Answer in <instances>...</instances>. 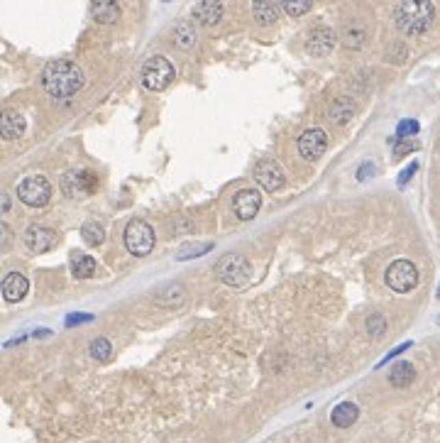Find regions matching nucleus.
Segmentation results:
<instances>
[{"mask_svg":"<svg viewBox=\"0 0 440 443\" xmlns=\"http://www.w3.org/2000/svg\"><path fill=\"white\" fill-rule=\"evenodd\" d=\"M86 79L81 71L79 64L69 62V59H59V62L47 64L42 71V86L44 91L54 98H69L83 88Z\"/></svg>","mask_w":440,"mask_h":443,"instance_id":"f257e3e1","label":"nucleus"},{"mask_svg":"<svg viewBox=\"0 0 440 443\" xmlns=\"http://www.w3.org/2000/svg\"><path fill=\"white\" fill-rule=\"evenodd\" d=\"M394 17L399 29L406 34H421L433 25L435 8L430 0H401Z\"/></svg>","mask_w":440,"mask_h":443,"instance_id":"f03ea898","label":"nucleus"},{"mask_svg":"<svg viewBox=\"0 0 440 443\" xmlns=\"http://www.w3.org/2000/svg\"><path fill=\"white\" fill-rule=\"evenodd\" d=\"M174 81V67L166 57H152L142 67V84L149 91H164Z\"/></svg>","mask_w":440,"mask_h":443,"instance_id":"7ed1b4c3","label":"nucleus"},{"mask_svg":"<svg viewBox=\"0 0 440 443\" xmlns=\"http://www.w3.org/2000/svg\"><path fill=\"white\" fill-rule=\"evenodd\" d=\"M384 279H387V285L394 291L406 294V291H411L418 285V270L411 260H396L389 265Z\"/></svg>","mask_w":440,"mask_h":443,"instance_id":"20e7f679","label":"nucleus"},{"mask_svg":"<svg viewBox=\"0 0 440 443\" xmlns=\"http://www.w3.org/2000/svg\"><path fill=\"white\" fill-rule=\"evenodd\" d=\"M125 248L132 255H149L155 248V230L149 228V223L144 221H132L125 228Z\"/></svg>","mask_w":440,"mask_h":443,"instance_id":"39448f33","label":"nucleus"},{"mask_svg":"<svg viewBox=\"0 0 440 443\" xmlns=\"http://www.w3.org/2000/svg\"><path fill=\"white\" fill-rule=\"evenodd\" d=\"M18 196L23 204L29 206V208H42V206L49 204L52 187H49V182H47L44 176H27V179H23V184L18 187Z\"/></svg>","mask_w":440,"mask_h":443,"instance_id":"423d86ee","label":"nucleus"},{"mask_svg":"<svg viewBox=\"0 0 440 443\" xmlns=\"http://www.w3.org/2000/svg\"><path fill=\"white\" fill-rule=\"evenodd\" d=\"M216 272H218V277L223 279L225 285L242 287L247 279H250V262H247L242 255H235V252H230V255H225L223 260L218 262Z\"/></svg>","mask_w":440,"mask_h":443,"instance_id":"0eeeda50","label":"nucleus"},{"mask_svg":"<svg viewBox=\"0 0 440 443\" xmlns=\"http://www.w3.org/2000/svg\"><path fill=\"white\" fill-rule=\"evenodd\" d=\"M96 174L86 169H71L62 176V191L69 196V199H83L88 193L96 191Z\"/></svg>","mask_w":440,"mask_h":443,"instance_id":"6e6552de","label":"nucleus"},{"mask_svg":"<svg viewBox=\"0 0 440 443\" xmlns=\"http://www.w3.org/2000/svg\"><path fill=\"white\" fill-rule=\"evenodd\" d=\"M326 147H328V135L320 128H311V130H306L298 137V152H301L303 159H309V162H315V159L323 157Z\"/></svg>","mask_w":440,"mask_h":443,"instance_id":"1a4fd4ad","label":"nucleus"},{"mask_svg":"<svg viewBox=\"0 0 440 443\" xmlns=\"http://www.w3.org/2000/svg\"><path fill=\"white\" fill-rule=\"evenodd\" d=\"M255 179H257V184H262V189L269 193H276L286 182L284 169H281L276 162H272V159L257 165V169H255Z\"/></svg>","mask_w":440,"mask_h":443,"instance_id":"9d476101","label":"nucleus"},{"mask_svg":"<svg viewBox=\"0 0 440 443\" xmlns=\"http://www.w3.org/2000/svg\"><path fill=\"white\" fill-rule=\"evenodd\" d=\"M54 243H57V233H54L52 228L32 226V228H27V233H25V248H27L29 252H35V255H42V252L52 250Z\"/></svg>","mask_w":440,"mask_h":443,"instance_id":"9b49d317","label":"nucleus"},{"mask_svg":"<svg viewBox=\"0 0 440 443\" xmlns=\"http://www.w3.org/2000/svg\"><path fill=\"white\" fill-rule=\"evenodd\" d=\"M235 213L240 221H252L257 216L259 206H262V196H259L257 189H242L237 196H235Z\"/></svg>","mask_w":440,"mask_h":443,"instance_id":"f8f14e48","label":"nucleus"},{"mask_svg":"<svg viewBox=\"0 0 440 443\" xmlns=\"http://www.w3.org/2000/svg\"><path fill=\"white\" fill-rule=\"evenodd\" d=\"M335 47V32L331 27H315L313 32L309 34V40H306V49L315 57H323L328 51Z\"/></svg>","mask_w":440,"mask_h":443,"instance_id":"ddd939ff","label":"nucleus"},{"mask_svg":"<svg viewBox=\"0 0 440 443\" xmlns=\"http://www.w3.org/2000/svg\"><path fill=\"white\" fill-rule=\"evenodd\" d=\"M91 15L101 25H115L120 20V3L118 0H91Z\"/></svg>","mask_w":440,"mask_h":443,"instance_id":"4468645a","label":"nucleus"},{"mask_svg":"<svg viewBox=\"0 0 440 443\" xmlns=\"http://www.w3.org/2000/svg\"><path fill=\"white\" fill-rule=\"evenodd\" d=\"M281 8H284L281 0H252V15L259 25L276 23L281 15Z\"/></svg>","mask_w":440,"mask_h":443,"instance_id":"2eb2a0df","label":"nucleus"},{"mask_svg":"<svg viewBox=\"0 0 440 443\" xmlns=\"http://www.w3.org/2000/svg\"><path fill=\"white\" fill-rule=\"evenodd\" d=\"M194 17L200 25H206V27L218 25L220 17H223V3L220 0H200L194 8Z\"/></svg>","mask_w":440,"mask_h":443,"instance_id":"dca6fc26","label":"nucleus"},{"mask_svg":"<svg viewBox=\"0 0 440 443\" xmlns=\"http://www.w3.org/2000/svg\"><path fill=\"white\" fill-rule=\"evenodd\" d=\"M27 289H29L27 277L20 274V272H10L5 277V282H3V296H5V301H10V304L23 301V296L27 294Z\"/></svg>","mask_w":440,"mask_h":443,"instance_id":"f3484780","label":"nucleus"},{"mask_svg":"<svg viewBox=\"0 0 440 443\" xmlns=\"http://www.w3.org/2000/svg\"><path fill=\"white\" fill-rule=\"evenodd\" d=\"M357 416H360L357 404H354V402H340L335 409H333L331 421L335 424L337 429H348V427H352L354 421H357Z\"/></svg>","mask_w":440,"mask_h":443,"instance_id":"a211bd4d","label":"nucleus"},{"mask_svg":"<svg viewBox=\"0 0 440 443\" xmlns=\"http://www.w3.org/2000/svg\"><path fill=\"white\" fill-rule=\"evenodd\" d=\"M0 132L5 140H15L25 132V118L15 110H5L3 118H0Z\"/></svg>","mask_w":440,"mask_h":443,"instance_id":"6ab92c4d","label":"nucleus"},{"mask_svg":"<svg viewBox=\"0 0 440 443\" xmlns=\"http://www.w3.org/2000/svg\"><path fill=\"white\" fill-rule=\"evenodd\" d=\"M413 380H416V368L411 363H406V360H399L389 372V382L394 387H409Z\"/></svg>","mask_w":440,"mask_h":443,"instance_id":"aec40b11","label":"nucleus"},{"mask_svg":"<svg viewBox=\"0 0 440 443\" xmlns=\"http://www.w3.org/2000/svg\"><path fill=\"white\" fill-rule=\"evenodd\" d=\"M183 299H186V289L179 282H174L164 291H159L157 304H161V307H179V304H183Z\"/></svg>","mask_w":440,"mask_h":443,"instance_id":"412c9836","label":"nucleus"},{"mask_svg":"<svg viewBox=\"0 0 440 443\" xmlns=\"http://www.w3.org/2000/svg\"><path fill=\"white\" fill-rule=\"evenodd\" d=\"M96 272V260L91 255H76L74 262H71V274L76 279H86V277H93Z\"/></svg>","mask_w":440,"mask_h":443,"instance_id":"4be33fe9","label":"nucleus"},{"mask_svg":"<svg viewBox=\"0 0 440 443\" xmlns=\"http://www.w3.org/2000/svg\"><path fill=\"white\" fill-rule=\"evenodd\" d=\"M354 115V106L350 101H345V98H340V101H335L331 106V118L335 120L337 125H345V123H350V118Z\"/></svg>","mask_w":440,"mask_h":443,"instance_id":"5701e85b","label":"nucleus"},{"mask_svg":"<svg viewBox=\"0 0 440 443\" xmlns=\"http://www.w3.org/2000/svg\"><path fill=\"white\" fill-rule=\"evenodd\" d=\"M81 238H83V243L86 245H91V248H96V245H101L103 243V238H105V233H103V228H101V223H86V226L81 228Z\"/></svg>","mask_w":440,"mask_h":443,"instance_id":"b1692460","label":"nucleus"},{"mask_svg":"<svg viewBox=\"0 0 440 443\" xmlns=\"http://www.w3.org/2000/svg\"><path fill=\"white\" fill-rule=\"evenodd\" d=\"M196 42V29L191 25H179L174 29V45L181 47V49H191Z\"/></svg>","mask_w":440,"mask_h":443,"instance_id":"393cba45","label":"nucleus"},{"mask_svg":"<svg viewBox=\"0 0 440 443\" xmlns=\"http://www.w3.org/2000/svg\"><path fill=\"white\" fill-rule=\"evenodd\" d=\"M91 358L93 360H108L110 352H113V348H110V341L108 338H93L91 341Z\"/></svg>","mask_w":440,"mask_h":443,"instance_id":"a878e982","label":"nucleus"},{"mask_svg":"<svg viewBox=\"0 0 440 443\" xmlns=\"http://www.w3.org/2000/svg\"><path fill=\"white\" fill-rule=\"evenodd\" d=\"M281 3H284V10L294 17L306 15L311 10V5H313V0H281Z\"/></svg>","mask_w":440,"mask_h":443,"instance_id":"bb28decb","label":"nucleus"},{"mask_svg":"<svg viewBox=\"0 0 440 443\" xmlns=\"http://www.w3.org/2000/svg\"><path fill=\"white\" fill-rule=\"evenodd\" d=\"M384 331H387V321H384V316L372 313V316L367 318V333H370L372 338H379V335H384Z\"/></svg>","mask_w":440,"mask_h":443,"instance_id":"cd10ccee","label":"nucleus"},{"mask_svg":"<svg viewBox=\"0 0 440 443\" xmlns=\"http://www.w3.org/2000/svg\"><path fill=\"white\" fill-rule=\"evenodd\" d=\"M343 42H345V47H350V49H352V47H360L362 42H365V32H362V29H352V27H350L348 32H345Z\"/></svg>","mask_w":440,"mask_h":443,"instance_id":"c85d7f7f","label":"nucleus"},{"mask_svg":"<svg viewBox=\"0 0 440 443\" xmlns=\"http://www.w3.org/2000/svg\"><path fill=\"white\" fill-rule=\"evenodd\" d=\"M418 132V123L416 120H401L399 128H396V137H409Z\"/></svg>","mask_w":440,"mask_h":443,"instance_id":"c756f323","label":"nucleus"},{"mask_svg":"<svg viewBox=\"0 0 440 443\" xmlns=\"http://www.w3.org/2000/svg\"><path fill=\"white\" fill-rule=\"evenodd\" d=\"M211 248H213V245L206 243V245H200V248H189V250H181V252H179V260H186V257H194V255H203V252H208Z\"/></svg>","mask_w":440,"mask_h":443,"instance_id":"7c9ffc66","label":"nucleus"},{"mask_svg":"<svg viewBox=\"0 0 440 443\" xmlns=\"http://www.w3.org/2000/svg\"><path fill=\"white\" fill-rule=\"evenodd\" d=\"M416 171H418V165H416V162H413V165H409V167H406V169L399 174V187L404 189L406 184H409V179H411V176L416 174Z\"/></svg>","mask_w":440,"mask_h":443,"instance_id":"2f4dec72","label":"nucleus"},{"mask_svg":"<svg viewBox=\"0 0 440 443\" xmlns=\"http://www.w3.org/2000/svg\"><path fill=\"white\" fill-rule=\"evenodd\" d=\"M91 313H71L69 321H66V326H76V324H83V321H91Z\"/></svg>","mask_w":440,"mask_h":443,"instance_id":"473e14b6","label":"nucleus"},{"mask_svg":"<svg viewBox=\"0 0 440 443\" xmlns=\"http://www.w3.org/2000/svg\"><path fill=\"white\" fill-rule=\"evenodd\" d=\"M370 174H374V165H372V162H365V165H362V169L357 171V179H360V182H365Z\"/></svg>","mask_w":440,"mask_h":443,"instance_id":"72a5a7b5","label":"nucleus"},{"mask_svg":"<svg viewBox=\"0 0 440 443\" xmlns=\"http://www.w3.org/2000/svg\"><path fill=\"white\" fill-rule=\"evenodd\" d=\"M409 346H411V343H404V346H399V348H396V350H391V352H389L387 358H384V360H382V363H379V365H384V363H387V360H391V358H394V355H399V352H404V350H406V348H409Z\"/></svg>","mask_w":440,"mask_h":443,"instance_id":"f704fd0d","label":"nucleus"},{"mask_svg":"<svg viewBox=\"0 0 440 443\" xmlns=\"http://www.w3.org/2000/svg\"><path fill=\"white\" fill-rule=\"evenodd\" d=\"M409 149H416V145H411V143H404V147H399V149H396V154H404V152H409Z\"/></svg>","mask_w":440,"mask_h":443,"instance_id":"c9c22d12","label":"nucleus"},{"mask_svg":"<svg viewBox=\"0 0 440 443\" xmlns=\"http://www.w3.org/2000/svg\"><path fill=\"white\" fill-rule=\"evenodd\" d=\"M8 206H10V199H8V196H3V211H8Z\"/></svg>","mask_w":440,"mask_h":443,"instance_id":"e433bc0d","label":"nucleus"},{"mask_svg":"<svg viewBox=\"0 0 440 443\" xmlns=\"http://www.w3.org/2000/svg\"><path fill=\"white\" fill-rule=\"evenodd\" d=\"M438 324H440V316H438Z\"/></svg>","mask_w":440,"mask_h":443,"instance_id":"4c0bfd02","label":"nucleus"},{"mask_svg":"<svg viewBox=\"0 0 440 443\" xmlns=\"http://www.w3.org/2000/svg\"><path fill=\"white\" fill-rule=\"evenodd\" d=\"M438 294H440V291H438Z\"/></svg>","mask_w":440,"mask_h":443,"instance_id":"58836bf2","label":"nucleus"}]
</instances>
